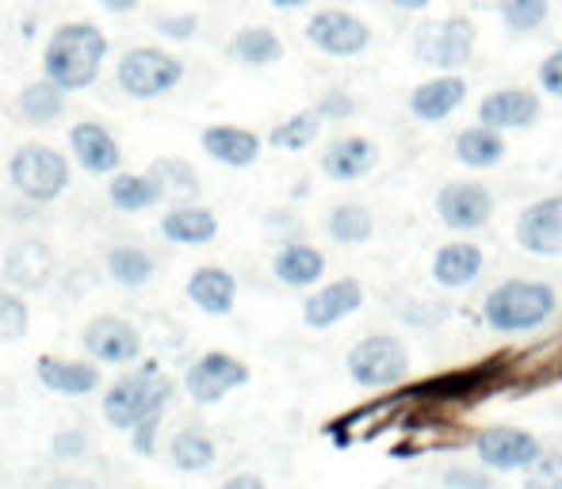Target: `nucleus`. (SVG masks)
Returning <instances> with one entry per match:
<instances>
[{"mask_svg":"<svg viewBox=\"0 0 562 489\" xmlns=\"http://www.w3.org/2000/svg\"><path fill=\"white\" fill-rule=\"evenodd\" d=\"M108 61V35L97 23H66L50 35L43 50V77L66 92L97 84Z\"/></svg>","mask_w":562,"mask_h":489,"instance_id":"obj_1","label":"nucleus"},{"mask_svg":"<svg viewBox=\"0 0 562 489\" xmlns=\"http://www.w3.org/2000/svg\"><path fill=\"white\" fill-rule=\"evenodd\" d=\"M559 310V291L543 280H505L482 303V318L494 333H532Z\"/></svg>","mask_w":562,"mask_h":489,"instance_id":"obj_2","label":"nucleus"},{"mask_svg":"<svg viewBox=\"0 0 562 489\" xmlns=\"http://www.w3.org/2000/svg\"><path fill=\"white\" fill-rule=\"evenodd\" d=\"M169 398H172V378L157 364H146L108 386L104 401H100V413H104V421L112 429L134 432L142 421L161 417L169 409Z\"/></svg>","mask_w":562,"mask_h":489,"instance_id":"obj_3","label":"nucleus"},{"mask_svg":"<svg viewBox=\"0 0 562 489\" xmlns=\"http://www.w3.org/2000/svg\"><path fill=\"white\" fill-rule=\"evenodd\" d=\"M8 180L12 187L31 203H54L74 180V169H69V157L58 153L54 146H43V141H27L12 153L8 161Z\"/></svg>","mask_w":562,"mask_h":489,"instance_id":"obj_4","label":"nucleus"},{"mask_svg":"<svg viewBox=\"0 0 562 489\" xmlns=\"http://www.w3.org/2000/svg\"><path fill=\"white\" fill-rule=\"evenodd\" d=\"M119 89L131 100H157L169 96L180 81H184V61L177 54L161 50V46H134L119 58L115 66Z\"/></svg>","mask_w":562,"mask_h":489,"instance_id":"obj_5","label":"nucleus"},{"mask_svg":"<svg viewBox=\"0 0 562 489\" xmlns=\"http://www.w3.org/2000/svg\"><path fill=\"white\" fill-rule=\"evenodd\" d=\"M348 378L363 390H386V386H398L406 383L409 375V349L398 341V337H363V341L352 344L345 360Z\"/></svg>","mask_w":562,"mask_h":489,"instance_id":"obj_6","label":"nucleus"},{"mask_svg":"<svg viewBox=\"0 0 562 489\" xmlns=\"http://www.w3.org/2000/svg\"><path fill=\"white\" fill-rule=\"evenodd\" d=\"M540 455H543L540 440L525 429H513V424L482 429L479 440H474V459H479V467H486L490 475H525Z\"/></svg>","mask_w":562,"mask_h":489,"instance_id":"obj_7","label":"nucleus"},{"mask_svg":"<svg viewBox=\"0 0 562 489\" xmlns=\"http://www.w3.org/2000/svg\"><path fill=\"white\" fill-rule=\"evenodd\" d=\"M306 43L326 58H356L371 46V27L345 8H322L306 20Z\"/></svg>","mask_w":562,"mask_h":489,"instance_id":"obj_8","label":"nucleus"},{"mask_svg":"<svg viewBox=\"0 0 562 489\" xmlns=\"http://www.w3.org/2000/svg\"><path fill=\"white\" fill-rule=\"evenodd\" d=\"M245 383H249V364L229 352H203L184 371V390L195 406H218L226 394H234Z\"/></svg>","mask_w":562,"mask_h":489,"instance_id":"obj_9","label":"nucleus"},{"mask_svg":"<svg viewBox=\"0 0 562 489\" xmlns=\"http://www.w3.org/2000/svg\"><path fill=\"white\" fill-rule=\"evenodd\" d=\"M474 43H479L474 23L467 15H448L437 27H425V35L417 38V58L440 73H459L474 58Z\"/></svg>","mask_w":562,"mask_h":489,"instance_id":"obj_10","label":"nucleus"},{"mask_svg":"<svg viewBox=\"0 0 562 489\" xmlns=\"http://www.w3.org/2000/svg\"><path fill=\"white\" fill-rule=\"evenodd\" d=\"M437 218L456 234H474L494 218V195L474 180H451L437 192Z\"/></svg>","mask_w":562,"mask_h":489,"instance_id":"obj_11","label":"nucleus"},{"mask_svg":"<svg viewBox=\"0 0 562 489\" xmlns=\"http://www.w3.org/2000/svg\"><path fill=\"white\" fill-rule=\"evenodd\" d=\"M81 344L97 364H112V367H126L138 364L142 356V333L134 321L115 318V314H104V318H92L81 333Z\"/></svg>","mask_w":562,"mask_h":489,"instance_id":"obj_12","label":"nucleus"},{"mask_svg":"<svg viewBox=\"0 0 562 489\" xmlns=\"http://www.w3.org/2000/svg\"><path fill=\"white\" fill-rule=\"evenodd\" d=\"M517 244L532 257H562V195H543L528 203L517 218Z\"/></svg>","mask_w":562,"mask_h":489,"instance_id":"obj_13","label":"nucleus"},{"mask_svg":"<svg viewBox=\"0 0 562 489\" xmlns=\"http://www.w3.org/2000/svg\"><path fill=\"white\" fill-rule=\"evenodd\" d=\"M360 306H363L360 280L345 275V280H329V283H318V287H314V295L303 303V321L311 329H334L345 318H352Z\"/></svg>","mask_w":562,"mask_h":489,"instance_id":"obj_14","label":"nucleus"},{"mask_svg":"<svg viewBox=\"0 0 562 489\" xmlns=\"http://www.w3.org/2000/svg\"><path fill=\"white\" fill-rule=\"evenodd\" d=\"M543 115L540 104V92H528V89H494L482 96L479 104V123L482 126H494V130H525Z\"/></svg>","mask_w":562,"mask_h":489,"instance_id":"obj_15","label":"nucleus"},{"mask_svg":"<svg viewBox=\"0 0 562 489\" xmlns=\"http://www.w3.org/2000/svg\"><path fill=\"white\" fill-rule=\"evenodd\" d=\"M69 153L92 177H115L119 164H123V149H119L115 134L104 123H77L69 130Z\"/></svg>","mask_w":562,"mask_h":489,"instance_id":"obj_16","label":"nucleus"},{"mask_svg":"<svg viewBox=\"0 0 562 489\" xmlns=\"http://www.w3.org/2000/svg\"><path fill=\"white\" fill-rule=\"evenodd\" d=\"M35 378L50 394H61V398H85V394L100 390V383H104L97 364H89V360L50 356V352H43V356L35 360Z\"/></svg>","mask_w":562,"mask_h":489,"instance_id":"obj_17","label":"nucleus"},{"mask_svg":"<svg viewBox=\"0 0 562 489\" xmlns=\"http://www.w3.org/2000/svg\"><path fill=\"white\" fill-rule=\"evenodd\" d=\"M200 146L211 161L226 164V169H249L260 161V134L249 126H234V123H215L200 134Z\"/></svg>","mask_w":562,"mask_h":489,"instance_id":"obj_18","label":"nucleus"},{"mask_svg":"<svg viewBox=\"0 0 562 489\" xmlns=\"http://www.w3.org/2000/svg\"><path fill=\"white\" fill-rule=\"evenodd\" d=\"M467 100V81L459 73H437L409 92V115L422 123H445Z\"/></svg>","mask_w":562,"mask_h":489,"instance_id":"obj_19","label":"nucleus"},{"mask_svg":"<svg viewBox=\"0 0 562 489\" xmlns=\"http://www.w3.org/2000/svg\"><path fill=\"white\" fill-rule=\"evenodd\" d=\"M379 164V146L363 134H345V138L329 141L326 153H322V172L337 184H352L363 180L368 172H375Z\"/></svg>","mask_w":562,"mask_h":489,"instance_id":"obj_20","label":"nucleus"},{"mask_svg":"<svg viewBox=\"0 0 562 489\" xmlns=\"http://www.w3.org/2000/svg\"><path fill=\"white\" fill-rule=\"evenodd\" d=\"M188 303L195 310L211 314V318H226L234 314V303H237V280L218 264H203L188 275Z\"/></svg>","mask_w":562,"mask_h":489,"instance_id":"obj_21","label":"nucleus"},{"mask_svg":"<svg viewBox=\"0 0 562 489\" xmlns=\"http://www.w3.org/2000/svg\"><path fill=\"white\" fill-rule=\"evenodd\" d=\"M272 275L283 287H295V291L318 287L326 280V252L306 241H288L272 257Z\"/></svg>","mask_w":562,"mask_h":489,"instance_id":"obj_22","label":"nucleus"},{"mask_svg":"<svg viewBox=\"0 0 562 489\" xmlns=\"http://www.w3.org/2000/svg\"><path fill=\"white\" fill-rule=\"evenodd\" d=\"M54 275V252L46 241H15L12 252L4 257V280L15 291H38Z\"/></svg>","mask_w":562,"mask_h":489,"instance_id":"obj_23","label":"nucleus"},{"mask_svg":"<svg viewBox=\"0 0 562 489\" xmlns=\"http://www.w3.org/2000/svg\"><path fill=\"white\" fill-rule=\"evenodd\" d=\"M482 264H486V257H482L479 244L448 241V244H440L437 257H432V280L448 291L471 287V283L482 275Z\"/></svg>","mask_w":562,"mask_h":489,"instance_id":"obj_24","label":"nucleus"},{"mask_svg":"<svg viewBox=\"0 0 562 489\" xmlns=\"http://www.w3.org/2000/svg\"><path fill=\"white\" fill-rule=\"evenodd\" d=\"M451 153H456L459 164L474 172H486V169H497L505 161V134L494 130V126H463L451 141Z\"/></svg>","mask_w":562,"mask_h":489,"instance_id":"obj_25","label":"nucleus"},{"mask_svg":"<svg viewBox=\"0 0 562 489\" xmlns=\"http://www.w3.org/2000/svg\"><path fill=\"white\" fill-rule=\"evenodd\" d=\"M161 238L172 244H188V249H200V244H211L218 238V218L211 207H200V203H188V207H172L169 215L161 218Z\"/></svg>","mask_w":562,"mask_h":489,"instance_id":"obj_26","label":"nucleus"},{"mask_svg":"<svg viewBox=\"0 0 562 489\" xmlns=\"http://www.w3.org/2000/svg\"><path fill=\"white\" fill-rule=\"evenodd\" d=\"M165 184L154 177V172H115L112 184H108V203L123 215H138V211H149L165 200Z\"/></svg>","mask_w":562,"mask_h":489,"instance_id":"obj_27","label":"nucleus"},{"mask_svg":"<svg viewBox=\"0 0 562 489\" xmlns=\"http://www.w3.org/2000/svg\"><path fill=\"white\" fill-rule=\"evenodd\" d=\"M226 54L245 69H268L283 58V38L272 27H241L226 43Z\"/></svg>","mask_w":562,"mask_h":489,"instance_id":"obj_28","label":"nucleus"},{"mask_svg":"<svg viewBox=\"0 0 562 489\" xmlns=\"http://www.w3.org/2000/svg\"><path fill=\"white\" fill-rule=\"evenodd\" d=\"M169 459H172V467L184 470V475H203V470L215 467L218 447H215V440H211L207 432L180 429L177 436L169 440Z\"/></svg>","mask_w":562,"mask_h":489,"instance_id":"obj_29","label":"nucleus"},{"mask_svg":"<svg viewBox=\"0 0 562 489\" xmlns=\"http://www.w3.org/2000/svg\"><path fill=\"white\" fill-rule=\"evenodd\" d=\"M326 234L337 244H348V249L368 244L371 238H375V215H371L363 203H337L326 218Z\"/></svg>","mask_w":562,"mask_h":489,"instance_id":"obj_30","label":"nucleus"},{"mask_svg":"<svg viewBox=\"0 0 562 489\" xmlns=\"http://www.w3.org/2000/svg\"><path fill=\"white\" fill-rule=\"evenodd\" d=\"M104 268L119 287H146L157 272V260L146 249H138V244H115L104 257Z\"/></svg>","mask_w":562,"mask_h":489,"instance_id":"obj_31","label":"nucleus"},{"mask_svg":"<svg viewBox=\"0 0 562 489\" xmlns=\"http://www.w3.org/2000/svg\"><path fill=\"white\" fill-rule=\"evenodd\" d=\"M322 123H326V120H322L314 107H306V112H295L291 120H283V123L272 126V134H268V146L283 149V153H303V149H311L314 141H318Z\"/></svg>","mask_w":562,"mask_h":489,"instance_id":"obj_32","label":"nucleus"},{"mask_svg":"<svg viewBox=\"0 0 562 489\" xmlns=\"http://www.w3.org/2000/svg\"><path fill=\"white\" fill-rule=\"evenodd\" d=\"M15 107H20V115L27 123L43 126V123H54L61 112H66V89H58L54 81H35L27 84V89L20 92V100H15Z\"/></svg>","mask_w":562,"mask_h":489,"instance_id":"obj_33","label":"nucleus"},{"mask_svg":"<svg viewBox=\"0 0 562 489\" xmlns=\"http://www.w3.org/2000/svg\"><path fill=\"white\" fill-rule=\"evenodd\" d=\"M497 15H502V23L513 35H532V31H540L548 23L551 4L548 0H502Z\"/></svg>","mask_w":562,"mask_h":489,"instance_id":"obj_34","label":"nucleus"},{"mask_svg":"<svg viewBox=\"0 0 562 489\" xmlns=\"http://www.w3.org/2000/svg\"><path fill=\"white\" fill-rule=\"evenodd\" d=\"M31 329V306L23 303V291L0 287V344L23 341Z\"/></svg>","mask_w":562,"mask_h":489,"instance_id":"obj_35","label":"nucleus"},{"mask_svg":"<svg viewBox=\"0 0 562 489\" xmlns=\"http://www.w3.org/2000/svg\"><path fill=\"white\" fill-rule=\"evenodd\" d=\"M149 172L161 180L165 192H180V195H188V200L200 195V177H195L192 164L180 161V157H161V161H154V169Z\"/></svg>","mask_w":562,"mask_h":489,"instance_id":"obj_36","label":"nucleus"},{"mask_svg":"<svg viewBox=\"0 0 562 489\" xmlns=\"http://www.w3.org/2000/svg\"><path fill=\"white\" fill-rule=\"evenodd\" d=\"M525 489H562V455L543 452L540 459L525 470Z\"/></svg>","mask_w":562,"mask_h":489,"instance_id":"obj_37","label":"nucleus"},{"mask_svg":"<svg viewBox=\"0 0 562 489\" xmlns=\"http://www.w3.org/2000/svg\"><path fill=\"white\" fill-rule=\"evenodd\" d=\"M314 112H318L322 120H348V115H356V100L340 89H329L326 96L314 104Z\"/></svg>","mask_w":562,"mask_h":489,"instance_id":"obj_38","label":"nucleus"},{"mask_svg":"<svg viewBox=\"0 0 562 489\" xmlns=\"http://www.w3.org/2000/svg\"><path fill=\"white\" fill-rule=\"evenodd\" d=\"M490 470L486 467H451L445 475V489H490Z\"/></svg>","mask_w":562,"mask_h":489,"instance_id":"obj_39","label":"nucleus"},{"mask_svg":"<svg viewBox=\"0 0 562 489\" xmlns=\"http://www.w3.org/2000/svg\"><path fill=\"white\" fill-rule=\"evenodd\" d=\"M536 77H540V89L548 92V96L562 100V46H555V50L540 61V73Z\"/></svg>","mask_w":562,"mask_h":489,"instance_id":"obj_40","label":"nucleus"},{"mask_svg":"<svg viewBox=\"0 0 562 489\" xmlns=\"http://www.w3.org/2000/svg\"><path fill=\"white\" fill-rule=\"evenodd\" d=\"M54 455H58V459H81L85 452H89V436H85V432H77V429H66V432H58V436H54Z\"/></svg>","mask_w":562,"mask_h":489,"instance_id":"obj_41","label":"nucleus"},{"mask_svg":"<svg viewBox=\"0 0 562 489\" xmlns=\"http://www.w3.org/2000/svg\"><path fill=\"white\" fill-rule=\"evenodd\" d=\"M195 27H200L195 15H161V20H157V31H161L165 38H192Z\"/></svg>","mask_w":562,"mask_h":489,"instance_id":"obj_42","label":"nucleus"},{"mask_svg":"<svg viewBox=\"0 0 562 489\" xmlns=\"http://www.w3.org/2000/svg\"><path fill=\"white\" fill-rule=\"evenodd\" d=\"M157 429H161V417H154V421H142L138 429L131 432V447L138 455H154L157 452Z\"/></svg>","mask_w":562,"mask_h":489,"instance_id":"obj_43","label":"nucleus"},{"mask_svg":"<svg viewBox=\"0 0 562 489\" xmlns=\"http://www.w3.org/2000/svg\"><path fill=\"white\" fill-rule=\"evenodd\" d=\"M218 489H268V486L260 475H249V470H245V475H229Z\"/></svg>","mask_w":562,"mask_h":489,"instance_id":"obj_44","label":"nucleus"},{"mask_svg":"<svg viewBox=\"0 0 562 489\" xmlns=\"http://www.w3.org/2000/svg\"><path fill=\"white\" fill-rule=\"evenodd\" d=\"M46 489H97L89 482V478H74V475H61L54 478V482H46Z\"/></svg>","mask_w":562,"mask_h":489,"instance_id":"obj_45","label":"nucleus"},{"mask_svg":"<svg viewBox=\"0 0 562 489\" xmlns=\"http://www.w3.org/2000/svg\"><path fill=\"white\" fill-rule=\"evenodd\" d=\"M100 4H104L108 12H115V15H126V12H134L142 0H100Z\"/></svg>","mask_w":562,"mask_h":489,"instance_id":"obj_46","label":"nucleus"},{"mask_svg":"<svg viewBox=\"0 0 562 489\" xmlns=\"http://www.w3.org/2000/svg\"><path fill=\"white\" fill-rule=\"evenodd\" d=\"M391 8H398V12H425V8L432 4V0H386Z\"/></svg>","mask_w":562,"mask_h":489,"instance_id":"obj_47","label":"nucleus"},{"mask_svg":"<svg viewBox=\"0 0 562 489\" xmlns=\"http://www.w3.org/2000/svg\"><path fill=\"white\" fill-rule=\"evenodd\" d=\"M268 4H272V8H288V12H291V8H306L311 0H268Z\"/></svg>","mask_w":562,"mask_h":489,"instance_id":"obj_48","label":"nucleus"}]
</instances>
